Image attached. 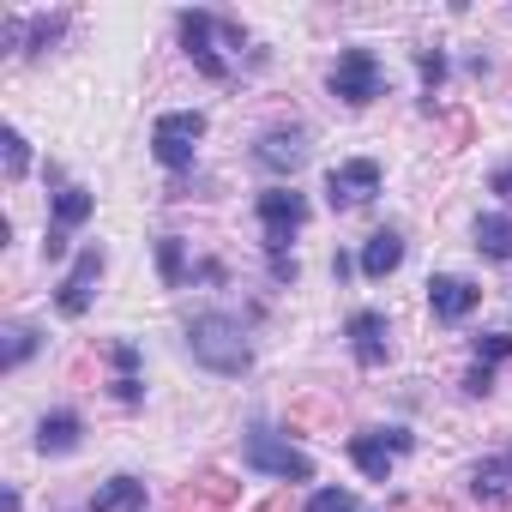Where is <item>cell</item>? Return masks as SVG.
Here are the masks:
<instances>
[{
	"label": "cell",
	"instance_id": "cell-1",
	"mask_svg": "<svg viewBox=\"0 0 512 512\" xmlns=\"http://www.w3.org/2000/svg\"><path fill=\"white\" fill-rule=\"evenodd\" d=\"M187 350H193V362L211 368V374H247V368H253V344H247L241 320H229V314H199V320H187Z\"/></svg>",
	"mask_w": 512,
	"mask_h": 512
},
{
	"label": "cell",
	"instance_id": "cell-2",
	"mask_svg": "<svg viewBox=\"0 0 512 512\" xmlns=\"http://www.w3.org/2000/svg\"><path fill=\"white\" fill-rule=\"evenodd\" d=\"M241 464L260 470V476H278V482H314V458L290 440H278L272 428H247L241 440Z\"/></svg>",
	"mask_w": 512,
	"mask_h": 512
},
{
	"label": "cell",
	"instance_id": "cell-3",
	"mask_svg": "<svg viewBox=\"0 0 512 512\" xmlns=\"http://www.w3.org/2000/svg\"><path fill=\"white\" fill-rule=\"evenodd\" d=\"M199 139H205V115H199V109H169V115H157V127H151V157H157L169 175H187Z\"/></svg>",
	"mask_w": 512,
	"mask_h": 512
},
{
	"label": "cell",
	"instance_id": "cell-4",
	"mask_svg": "<svg viewBox=\"0 0 512 512\" xmlns=\"http://www.w3.org/2000/svg\"><path fill=\"white\" fill-rule=\"evenodd\" d=\"M326 85H332V97H338V103L368 109L374 97H386V67H380V55H374V49H344Z\"/></svg>",
	"mask_w": 512,
	"mask_h": 512
},
{
	"label": "cell",
	"instance_id": "cell-5",
	"mask_svg": "<svg viewBox=\"0 0 512 512\" xmlns=\"http://www.w3.org/2000/svg\"><path fill=\"white\" fill-rule=\"evenodd\" d=\"M253 211H260V229H266V253H272V260H284V253H290V235L308 223V199H302L296 187H266Z\"/></svg>",
	"mask_w": 512,
	"mask_h": 512
},
{
	"label": "cell",
	"instance_id": "cell-6",
	"mask_svg": "<svg viewBox=\"0 0 512 512\" xmlns=\"http://www.w3.org/2000/svg\"><path fill=\"white\" fill-rule=\"evenodd\" d=\"M374 193H380V163H374V157H350V163L326 169V199H332V211H356V205H368Z\"/></svg>",
	"mask_w": 512,
	"mask_h": 512
},
{
	"label": "cell",
	"instance_id": "cell-7",
	"mask_svg": "<svg viewBox=\"0 0 512 512\" xmlns=\"http://www.w3.org/2000/svg\"><path fill=\"white\" fill-rule=\"evenodd\" d=\"M416 440L404 434V428H368V434H350V458H356V470L368 476V482H386L392 476V458L398 452H410Z\"/></svg>",
	"mask_w": 512,
	"mask_h": 512
},
{
	"label": "cell",
	"instance_id": "cell-8",
	"mask_svg": "<svg viewBox=\"0 0 512 512\" xmlns=\"http://www.w3.org/2000/svg\"><path fill=\"white\" fill-rule=\"evenodd\" d=\"M103 247H85L79 260H73V272L61 278V290H55V308L67 314V320H79L85 308H91V296H97V278H103Z\"/></svg>",
	"mask_w": 512,
	"mask_h": 512
},
{
	"label": "cell",
	"instance_id": "cell-9",
	"mask_svg": "<svg viewBox=\"0 0 512 512\" xmlns=\"http://www.w3.org/2000/svg\"><path fill=\"white\" fill-rule=\"evenodd\" d=\"M217 19L211 13H181V43H187V61L211 79V85H223L229 79V67H223V55H217Z\"/></svg>",
	"mask_w": 512,
	"mask_h": 512
},
{
	"label": "cell",
	"instance_id": "cell-10",
	"mask_svg": "<svg viewBox=\"0 0 512 512\" xmlns=\"http://www.w3.org/2000/svg\"><path fill=\"white\" fill-rule=\"evenodd\" d=\"M344 338H350V356H356L362 368H386V356H392V326H386V314H374V308L350 314Z\"/></svg>",
	"mask_w": 512,
	"mask_h": 512
},
{
	"label": "cell",
	"instance_id": "cell-11",
	"mask_svg": "<svg viewBox=\"0 0 512 512\" xmlns=\"http://www.w3.org/2000/svg\"><path fill=\"white\" fill-rule=\"evenodd\" d=\"M253 163L272 169V175H296L308 163V133L302 127H272L260 145H253Z\"/></svg>",
	"mask_w": 512,
	"mask_h": 512
},
{
	"label": "cell",
	"instance_id": "cell-12",
	"mask_svg": "<svg viewBox=\"0 0 512 512\" xmlns=\"http://www.w3.org/2000/svg\"><path fill=\"white\" fill-rule=\"evenodd\" d=\"M476 302H482V290H476L470 278H428V308H434V320L458 326V320L476 314Z\"/></svg>",
	"mask_w": 512,
	"mask_h": 512
},
{
	"label": "cell",
	"instance_id": "cell-13",
	"mask_svg": "<svg viewBox=\"0 0 512 512\" xmlns=\"http://www.w3.org/2000/svg\"><path fill=\"white\" fill-rule=\"evenodd\" d=\"M79 434H85L79 410H49V416L37 422V452H43V458H67V452H79Z\"/></svg>",
	"mask_w": 512,
	"mask_h": 512
},
{
	"label": "cell",
	"instance_id": "cell-14",
	"mask_svg": "<svg viewBox=\"0 0 512 512\" xmlns=\"http://www.w3.org/2000/svg\"><path fill=\"white\" fill-rule=\"evenodd\" d=\"M404 266V235L398 229H380V235H368V247H362V278H392Z\"/></svg>",
	"mask_w": 512,
	"mask_h": 512
},
{
	"label": "cell",
	"instance_id": "cell-15",
	"mask_svg": "<svg viewBox=\"0 0 512 512\" xmlns=\"http://www.w3.org/2000/svg\"><path fill=\"white\" fill-rule=\"evenodd\" d=\"M91 211H97V193H91V187H61L55 205H49V229H55V235H73Z\"/></svg>",
	"mask_w": 512,
	"mask_h": 512
},
{
	"label": "cell",
	"instance_id": "cell-16",
	"mask_svg": "<svg viewBox=\"0 0 512 512\" xmlns=\"http://www.w3.org/2000/svg\"><path fill=\"white\" fill-rule=\"evenodd\" d=\"M91 512H145V482L139 476H109L91 494Z\"/></svg>",
	"mask_w": 512,
	"mask_h": 512
},
{
	"label": "cell",
	"instance_id": "cell-17",
	"mask_svg": "<svg viewBox=\"0 0 512 512\" xmlns=\"http://www.w3.org/2000/svg\"><path fill=\"white\" fill-rule=\"evenodd\" d=\"M470 494H476V500H488V506H494V500H506V494H512V452L482 458V464L470 470Z\"/></svg>",
	"mask_w": 512,
	"mask_h": 512
},
{
	"label": "cell",
	"instance_id": "cell-18",
	"mask_svg": "<svg viewBox=\"0 0 512 512\" xmlns=\"http://www.w3.org/2000/svg\"><path fill=\"white\" fill-rule=\"evenodd\" d=\"M109 362H115V398L121 404H139L145 398V380H139V344H109Z\"/></svg>",
	"mask_w": 512,
	"mask_h": 512
},
{
	"label": "cell",
	"instance_id": "cell-19",
	"mask_svg": "<svg viewBox=\"0 0 512 512\" xmlns=\"http://www.w3.org/2000/svg\"><path fill=\"white\" fill-rule=\"evenodd\" d=\"M476 253H488V260H512V211H482L476 217Z\"/></svg>",
	"mask_w": 512,
	"mask_h": 512
},
{
	"label": "cell",
	"instance_id": "cell-20",
	"mask_svg": "<svg viewBox=\"0 0 512 512\" xmlns=\"http://www.w3.org/2000/svg\"><path fill=\"white\" fill-rule=\"evenodd\" d=\"M157 272H163L169 290L187 284V241H181V235H163V241H157Z\"/></svg>",
	"mask_w": 512,
	"mask_h": 512
},
{
	"label": "cell",
	"instance_id": "cell-21",
	"mask_svg": "<svg viewBox=\"0 0 512 512\" xmlns=\"http://www.w3.org/2000/svg\"><path fill=\"white\" fill-rule=\"evenodd\" d=\"M31 356H37V332H31V326H7V356H0V368L13 374V368H25Z\"/></svg>",
	"mask_w": 512,
	"mask_h": 512
},
{
	"label": "cell",
	"instance_id": "cell-22",
	"mask_svg": "<svg viewBox=\"0 0 512 512\" xmlns=\"http://www.w3.org/2000/svg\"><path fill=\"white\" fill-rule=\"evenodd\" d=\"M0 151H7V181H25V169H31V145H25V133H19V127H7Z\"/></svg>",
	"mask_w": 512,
	"mask_h": 512
},
{
	"label": "cell",
	"instance_id": "cell-23",
	"mask_svg": "<svg viewBox=\"0 0 512 512\" xmlns=\"http://www.w3.org/2000/svg\"><path fill=\"white\" fill-rule=\"evenodd\" d=\"M416 73H422V85H428V103H434V91L446 85V55H440V49H416Z\"/></svg>",
	"mask_w": 512,
	"mask_h": 512
},
{
	"label": "cell",
	"instance_id": "cell-24",
	"mask_svg": "<svg viewBox=\"0 0 512 512\" xmlns=\"http://www.w3.org/2000/svg\"><path fill=\"white\" fill-rule=\"evenodd\" d=\"M506 356H512V332H482V338H476V362H482V368H494V362H506Z\"/></svg>",
	"mask_w": 512,
	"mask_h": 512
},
{
	"label": "cell",
	"instance_id": "cell-25",
	"mask_svg": "<svg viewBox=\"0 0 512 512\" xmlns=\"http://www.w3.org/2000/svg\"><path fill=\"white\" fill-rule=\"evenodd\" d=\"M193 488H199V494H205V500H211V506H229V500H235V482H229V476H223V470H205V476H199V482H193Z\"/></svg>",
	"mask_w": 512,
	"mask_h": 512
},
{
	"label": "cell",
	"instance_id": "cell-26",
	"mask_svg": "<svg viewBox=\"0 0 512 512\" xmlns=\"http://www.w3.org/2000/svg\"><path fill=\"white\" fill-rule=\"evenodd\" d=\"M308 512H356V500H350V488H320L308 500Z\"/></svg>",
	"mask_w": 512,
	"mask_h": 512
},
{
	"label": "cell",
	"instance_id": "cell-27",
	"mask_svg": "<svg viewBox=\"0 0 512 512\" xmlns=\"http://www.w3.org/2000/svg\"><path fill=\"white\" fill-rule=\"evenodd\" d=\"M464 392H470V398H488V392H494V368H482V362H476V368L464 374Z\"/></svg>",
	"mask_w": 512,
	"mask_h": 512
},
{
	"label": "cell",
	"instance_id": "cell-28",
	"mask_svg": "<svg viewBox=\"0 0 512 512\" xmlns=\"http://www.w3.org/2000/svg\"><path fill=\"white\" fill-rule=\"evenodd\" d=\"M175 512H217V506H211L199 488H181V494H175Z\"/></svg>",
	"mask_w": 512,
	"mask_h": 512
},
{
	"label": "cell",
	"instance_id": "cell-29",
	"mask_svg": "<svg viewBox=\"0 0 512 512\" xmlns=\"http://www.w3.org/2000/svg\"><path fill=\"white\" fill-rule=\"evenodd\" d=\"M488 193H500V199L512 205V163H500V169L488 175Z\"/></svg>",
	"mask_w": 512,
	"mask_h": 512
},
{
	"label": "cell",
	"instance_id": "cell-30",
	"mask_svg": "<svg viewBox=\"0 0 512 512\" xmlns=\"http://www.w3.org/2000/svg\"><path fill=\"white\" fill-rule=\"evenodd\" d=\"M272 278L278 284H296V260H290V253H284V260H272Z\"/></svg>",
	"mask_w": 512,
	"mask_h": 512
},
{
	"label": "cell",
	"instance_id": "cell-31",
	"mask_svg": "<svg viewBox=\"0 0 512 512\" xmlns=\"http://www.w3.org/2000/svg\"><path fill=\"white\" fill-rule=\"evenodd\" d=\"M260 512H290V494H278V500H266Z\"/></svg>",
	"mask_w": 512,
	"mask_h": 512
}]
</instances>
